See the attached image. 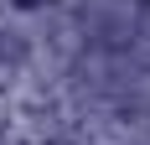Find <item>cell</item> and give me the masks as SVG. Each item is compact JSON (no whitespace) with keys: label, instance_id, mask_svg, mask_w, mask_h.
Returning <instances> with one entry per match:
<instances>
[{"label":"cell","instance_id":"6da1fadb","mask_svg":"<svg viewBox=\"0 0 150 145\" xmlns=\"http://www.w3.org/2000/svg\"><path fill=\"white\" fill-rule=\"evenodd\" d=\"M26 5H31V0H26Z\"/></svg>","mask_w":150,"mask_h":145}]
</instances>
